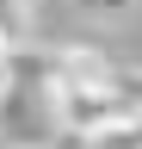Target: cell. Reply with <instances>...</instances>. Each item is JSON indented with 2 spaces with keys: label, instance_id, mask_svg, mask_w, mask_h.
I'll list each match as a JSON object with an SVG mask.
<instances>
[{
  "label": "cell",
  "instance_id": "6da1fadb",
  "mask_svg": "<svg viewBox=\"0 0 142 149\" xmlns=\"http://www.w3.org/2000/svg\"><path fill=\"white\" fill-rule=\"evenodd\" d=\"M80 149H142V112L123 118V124H111V130H99V137H86Z\"/></svg>",
  "mask_w": 142,
  "mask_h": 149
},
{
  "label": "cell",
  "instance_id": "3957f363",
  "mask_svg": "<svg viewBox=\"0 0 142 149\" xmlns=\"http://www.w3.org/2000/svg\"><path fill=\"white\" fill-rule=\"evenodd\" d=\"M12 87V44H0V93Z\"/></svg>",
  "mask_w": 142,
  "mask_h": 149
},
{
  "label": "cell",
  "instance_id": "7a4b0ae2",
  "mask_svg": "<svg viewBox=\"0 0 142 149\" xmlns=\"http://www.w3.org/2000/svg\"><path fill=\"white\" fill-rule=\"evenodd\" d=\"M31 31V0H0V44H19Z\"/></svg>",
  "mask_w": 142,
  "mask_h": 149
}]
</instances>
